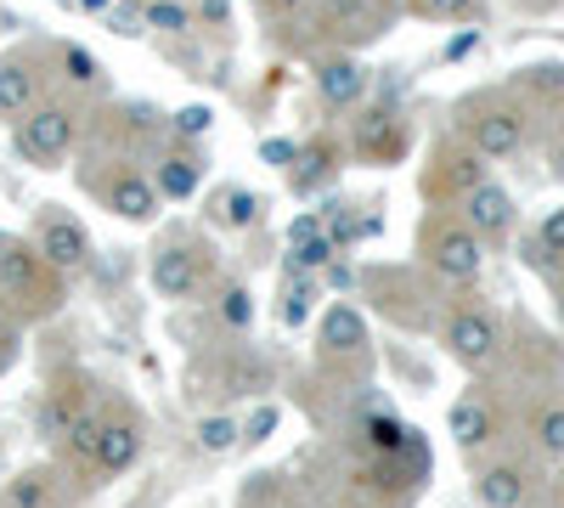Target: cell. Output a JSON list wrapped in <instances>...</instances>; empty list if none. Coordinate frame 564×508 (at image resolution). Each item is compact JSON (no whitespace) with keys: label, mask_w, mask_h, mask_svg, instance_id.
I'll list each match as a JSON object with an SVG mask.
<instances>
[{"label":"cell","mask_w":564,"mask_h":508,"mask_svg":"<svg viewBox=\"0 0 564 508\" xmlns=\"http://www.w3.org/2000/svg\"><path fill=\"white\" fill-rule=\"evenodd\" d=\"M97 435H102V419H97L90 407L79 412V419H74V430L63 435V441H68V452H74V464H79L85 475H90V452H97Z\"/></svg>","instance_id":"4316f807"},{"label":"cell","mask_w":564,"mask_h":508,"mask_svg":"<svg viewBox=\"0 0 564 508\" xmlns=\"http://www.w3.org/2000/svg\"><path fill=\"white\" fill-rule=\"evenodd\" d=\"M316 97H322V108H356L361 97H367V68L356 63V57H322L316 63Z\"/></svg>","instance_id":"4fadbf2b"},{"label":"cell","mask_w":564,"mask_h":508,"mask_svg":"<svg viewBox=\"0 0 564 508\" xmlns=\"http://www.w3.org/2000/svg\"><path fill=\"white\" fill-rule=\"evenodd\" d=\"M175 130H181V136H204V130H209V108H181V114H175Z\"/></svg>","instance_id":"836d02e7"},{"label":"cell","mask_w":564,"mask_h":508,"mask_svg":"<svg viewBox=\"0 0 564 508\" xmlns=\"http://www.w3.org/2000/svg\"><path fill=\"white\" fill-rule=\"evenodd\" d=\"M260 159H265L271 170H294V159H300V142H289V136H276V142H260Z\"/></svg>","instance_id":"1f68e13d"},{"label":"cell","mask_w":564,"mask_h":508,"mask_svg":"<svg viewBox=\"0 0 564 508\" xmlns=\"http://www.w3.org/2000/svg\"><path fill=\"white\" fill-rule=\"evenodd\" d=\"M40 74L29 57H0V119H23L34 108Z\"/></svg>","instance_id":"ac0fdd59"},{"label":"cell","mask_w":564,"mask_h":508,"mask_svg":"<svg viewBox=\"0 0 564 508\" xmlns=\"http://www.w3.org/2000/svg\"><path fill=\"white\" fill-rule=\"evenodd\" d=\"M475 497H480L486 508H525V497H531L525 464H491V469L475 480Z\"/></svg>","instance_id":"e0dca14e"},{"label":"cell","mask_w":564,"mask_h":508,"mask_svg":"<svg viewBox=\"0 0 564 508\" xmlns=\"http://www.w3.org/2000/svg\"><path fill=\"white\" fill-rule=\"evenodd\" d=\"M356 153L367 164H401V153H406V119L395 108H367L356 119Z\"/></svg>","instance_id":"30bf717a"},{"label":"cell","mask_w":564,"mask_h":508,"mask_svg":"<svg viewBox=\"0 0 564 508\" xmlns=\"http://www.w3.org/2000/svg\"><path fill=\"white\" fill-rule=\"evenodd\" d=\"M74 136H79V119H74V108H63V102H34L23 119H18V148H23V159L29 164H63L68 153H74Z\"/></svg>","instance_id":"277c9868"},{"label":"cell","mask_w":564,"mask_h":508,"mask_svg":"<svg viewBox=\"0 0 564 508\" xmlns=\"http://www.w3.org/2000/svg\"><path fill=\"white\" fill-rule=\"evenodd\" d=\"M423 260H430V271L446 277V283H475L480 266H486V244L468 233L457 215H441V220L423 226Z\"/></svg>","instance_id":"3957f363"},{"label":"cell","mask_w":564,"mask_h":508,"mask_svg":"<svg viewBox=\"0 0 564 508\" xmlns=\"http://www.w3.org/2000/svg\"><path fill=\"white\" fill-rule=\"evenodd\" d=\"M159 187H153V175H135V170H124L113 187H108V209L119 215V220H130V226H148L153 215H159Z\"/></svg>","instance_id":"2e32d148"},{"label":"cell","mask_w":564,"mask_h":508,"mask_svg":"<svg viewBox=\"0 0 564 508\" xmlns=\"http://www.w3.org/2000/svg\"><path fill=\"white\" fill-rule=\"evenodd\" d=\"M12 361H18V334H12V328H0V374H7Z\"/></svg>","instance_id":"8d00e7d4"},{"label":"cell","mask_w":564,"mask_h":508,"mask_svg":"<svg viewBox=\"0 0 564 508\" xmlns=\"http://www.w3.org/2000/svg\"><path fill=\"white\" fill-rule=\"evenodd\" d=\"M486 181V159L475 153V148H457V142H446L441 153H435V164L423 170V193L430 198H463V193H475Z\"/></svg>","instance_id":"ba28073f"},{"label":"cell","mask_w":564,"mask_h":508,"mask_svg":"<svg viewBox=\"0 0 564 508\" xmlns=\"http://www.w3.org/2000/svg\"><path fill=\"white\" fill-rule=\"evenodd\" d=\"M0 294L23 311H57L63 305V289H57V271L40 260L34 244L23 238H7L0 244Z\"/></svg>","instance_id":"7a4b0ae2"},{"label":"cell","mask_w":564,"mask_h":508,"mask_svg":"<svg viewBox=\"0 0 564 508\" xmlns=\"http://www.w3.org/2000/svg\"><path fill=\"white\" fill-rule=\"evenodd\" d=\"M193 435H198V446H204V452H231V446L243 441V424L231 419V412H209V419H198V424H193Z\"/></svg>","instance_id":"d4e9b609"},{"label":"cell","mask_w":564,"mask_h":508,"mask_svg":"<svg viewBox=\"0 0 564 508\" xmlns=\"http://www.w3.org/2000/svg\"><path fill=\"white\" fill-rule=\"evenodd\" d=\"M322 356H367V316L356 305H327L322 311V328H316Z\"/></svg>","instance_id":"5bb4252c"},{"label":"cell","mask_w":564,"mask_h":508,"mask_svg":"<svg viewBox=\"0 0 564 508\" xmlns=\"http://www.w3.org/2000/svg\"><path fill=\"white\" fill-rule=\"evenodd\" d=\"M0 508H63V491H57V475L52 469H18L0 491Z\"/></svg>","instance_id":"ffe728a7"},{"label":"cell","mask_w":564,"mask_h":508,"mask_svg":"<svg viewBox=\"0 0 564 508\" xmlns=\"http://www.w3.org/2000/svg\"><path fill=\"white\" fill-rule=\"evenodd\" d=\"M148 23H153V29H181V23H186V12H181V7H170V0H153V7H148Z\"/></svg>","instance_id":"d6a6232c"},{"label":"cell","mask_w":564,"mask_h":508,"mask_svg":"<svg viewBox=\"0 0 564 508\" xmlns=\"http://www.w3.org/2000/svg\"><path fill=\"white\" fill-rule=\"evenodd\" d=\"M63 68H68L74 85H97L102 79V63L90 57V52H79V45H63Z\"/></svg>","instance_id":"4dcf8cb0"},{"label":"cell","mask_w":564,"mask_h":508,"mask_svg":"<svg viewBox=\"0 0 564 508\" xmlns=\"http://www.w3.org/2000/svg\"><path fill=\"white\" fill-rule=\"evenodd\" d=\"M153 187H159V198L186 204V198H193V193L204 187V159H198V153H170V159H159Z\"/></svg>","instance_id":"d6986e66"},{"label":"cell","mask_w":564,"mask_h":508,"mask_svg":"<svg viewBox=\"0 0 564 508\" xmlns=\"http://www.w3.org/2000/svg\"><path fill=\"white\" fill-rule=\"evenodd\" d=\"M148 7H153V0H148Z\"/></svg>","instance_id":"b9f144b4"},{"label":"cell","mask_w":564,"mask_h":508,"mask_svg":"<svg viewBox=\"0 0 564 508\" xmlns=\"http://www.w3.org/2000/svg\"><path fill=\"white\" fill-rule=\"evenodd\" d=\"M74 7H79V12H108L113 0H74Z\"/></svg>","instance_id":"f35d334b"},{"label":"cell","mask_w":564,"mask_h":508,"mask_svg":"<svg viewBox=\"0 0 564 508\" xmlns=\"http://www.w3.org/2000/svg\"><path fill=\"white\" fill-rule=\"evenodd\" d=\"M558 497H564V491H558Z\"/></svg>","instance_id":"7bdbcfd3"},{"label":"cell","mask_w":564,"mask_h":508,"mask_svg":"<svg viewBox=\"0 0 564 508\" xmlns=\"http://www.w3.org/2000/svg\"><path fill=\"white\" fill-rule=\"evenodd\" d=\"M316 294H322V283L316 277H300V271H289V283H282V305H276V322L282 328H300V322H311V311H316Z\"/></svg>","instance_id":"44dd1931"},{"label":"cell","mask_w":564,"mask_h":508,"mask_svg":"<svg viewBox=\"0 0 564 508\" xmlns=\"http://www.w3.org/2000/svg\"><path fill=\"white\" fill-rule=\"evenodd\" d=\"M220 322H226V328H238V334H243L249 322H254V294L231 283V289L220 294Z\"/></svg>","instance_id":"f546056e"},{"label":"cell","mask_w":564,"mask_h":508,"mask_svg":"<svg viewBox=\"0 0 564 508\" xmlns=\"http://www.w3.org/2000/svg\"><path fill=\"white\" fill-rule=\"evenodd\" d=\"M34 249L52 271H79L90 260V233L68 215V209H40L34 220Z\"/></svg>","instance_id":"8992f818"},{"label":"cell","mask_w":564,"mask_h":508,"mask_svg":"<svg viewBox=\"0 0 564 508\" xmlns=\"http://www.w3.org/2000/svg\"><path fill=\"white\" fill-rule=\"evenodd\" d=\"M271 430H276V407H260V412H254V419L243 424V441H265Z\"/></svg>","instance_id":"e575fe53"},{"label":"cell","mask_w":564,"mask_h":508,"mask_svg":"<svg viewBox=\"0 0 564 508\" xmlns=\"http://www.w3.org/2000/svg\"><path fill=\"white\" fill-rule=\"evenodd\" d=\"M294 193H316L327 175H334V148H311V153H300L294 159Z\"/></svg>","instance_id":"484cf974"},{"label":"cell","mask_w":564,"mask_h":508,"mask_svg":"<svg viewBox=\"0 0 564 508\" xmlns=\"http://www.w3.org/2000/svg\"><path fill=\"white\" fill-rule=\"evenodd\" d=\"M525 136H531V114L520 102H508V97H475V102H463V142L475 148L480 159H513L525 148Z\"/></svg>","instance_id":"6da1fadb"},{"label":"cell","mask_w":564,"mask_h":508,"mask_svg":"<svg viewBox=\"0 0 564 508\" xmlns=\"http://www.w3.org/2000/svg\"><path fill=\"white\" fill-rule=\"evenodd\" d=\"M265 7H276V12H289V7H300V0H265Z\"/></svg>","instance_id":"60d3db41"},{"label":"cell","mask_w":564,"mask_h":508,"mask_svg":"<svg viewBox=\"0 0 564 508\" xmlns=\"http://www.w3.org/2000/svg\"><path fill=\"white\" fill-rule=\"evenodd\" d=\"M204 271H209V255L198 244H164L153 255V289L164 300H193L204 289Z\"/></svg>","instance_id":"9c48e42d"},{"label":"cell","mask_w":564,"mask_h":508,"mask_svg":"<svg viewBox=\"0 0 564 508\" xmlns=\"http://www.w3.org/2000/svg\"><path fill=\"white\" fill-rule=\"evenodd\" d=\"M513 215H520V209H513V193L502 187V181H480L475 193L457 198V220H463L480 244H502V238L513 233Z\"/></svg>","instance_id":"52a82bcc"},{"label":"cell","mask_w":564,"mask_h":508,"mask_svg":"<svg viewBox=\"0 0 564 508\" xmlns=\"http://www.w3.org/2000/svg\"><path fill=\"white\" fill-rule=\"evenodd\" d=\"M531 266H564V204L542 215L536 238H531Z\"/></svg>","instance_id":"603a6c76"},{"label":"cell","mask_w":564,"mask_h":508,"mask_svg":"<svg viewBox=\"0 0 564 508\" xmlns=\"http://www.w3.org/2000/svg\"><path fill=\"white\" fill-rule=\"evenodd\" d=\"M446 430H452V441H457L463 452H480V446H491V435H497V407H491L486 396H457L452 412H446Z\"/></svg>","instance_id":"9a60e30c"},{"label":"cell","mask_w":564,"mask_h":508,"mask_svg":"<svg viewBox=\"0 0 564 508\" xmlns=\"http://www.w3.org/2000/svg\"><path fill=\"white\" fill-rule=\"evenodd\" d=\"M412 18H435V23H457V18H475L480 0H406Z\"/></svg>","instance_id":"83f0119b"},{"label":"cell","mask_w":564,"mask_h":508,"mask_svg":"<svg viewBox=\"0 0 564 508\" xmlns=\"http://www.w3.org/2000/svg\"><path fill=\"white\" fill-rule=\"evenodd\" d=\"M547 175L564 187V136H553V142H547Z\"/></svg>","instance_id":"d590c367"},{"label":"cell","mask_w":564,"mask_h":508,"mask_svg":"<svg viewBox=\"0 0 564 508\" xmlns=\"http://www.w3.org/2000/svg\"><path fill=\"white\" fill-rule=\"evenodd\" d=\"M334 255H339V244L327 238V226H322L316 209L300 215V220L289 226V255H282V266H289V271H300V277H322L327 266H334Z\"/></svg>","instance_id":"7c38bea8"},{"label":"cell","mask_w":564,"mask_h":508,"mask_svg":"<svg viewBox=\"0 0 564 508\" xmlns=\"http://www.w3.org/2000/svg\"><path fill=\"white\" fill-rule=\"evenodd\" d=\"M441 339H446V350L463 361V367H491L497 361V350H502V328H497V316L486 311V305H457L452 316H446V328H441Z\"/></svg>","instance_id":"5b68a950"},{"label":"cell","mask_w":564,"mask_h":508,"mask_svg":"<svg viewBox=\"0 0 564 508\" xmlns=\"http://www.w3.org/2000/svg\"><path fill=\"white\" fill-rule=\"evenodd\" d=\"M254 215H260V198H254L249 187H220V193H215V220L231 226V233L254 226Z\"/></svg>","instance_id":"7402d4cb"},{"label":"cell","mask_w":564,"mask_h":508,"mask_svg":"<svg viewBox=\"0 0 564 508\" xmlns=\"http://www.w3.org/2000/svg\"><path fill=\"white\" fill-rule=\"evenodd\" d=\"M536 446L547 457H564V401H553V407L536 412Z\"/></svg>","instance_id":"f1b7e54d"},{"label":"cell","mask_w":564,"mask_h":508,"mask_svg":"<svg viewBox=\"0 0 564 508\" xmlns=\"http://www.w3.org/2000/svg\"><path fill=\"white\" fill-rule=\"evenodd\" d=\"M108 23H113V34H141V23H148V18H135V12H113Z\"/></svg>","instance_id":"74e56055"},{"label":"cell","mask_w":564,"mask_h":508,"mask_svg":"<svg viewBox=\"0 0 564 508\" xmlns=\"http://www.w3.org/2000/svg\"><path fill=\"white\" fill-rule=\"evenodd\" d=\"M141 457V424L130 419V412H113V419H102V435H97V452H90V475H124L130 464Z\"/></svg>","instance_id":"8fae6325"},{"label":"cell","mask_w":564,"mask_h":508,"mask_svg":"<svg viewBox=\"0 0 564 508\" xmlns=\"http://www.w3.org/2000/svg\"><path fill=\"white\" fill-rule=\"evenodd\" d=\"M79 412H85V407H79V396H74V390H52V396H45V407H40V430L63 441V435L74 430Z\"/></svg>","instance_id":"cb8c5ba5"},{"label":"cell","mask_w":564,"mask_h":508,"mask_svg":"<svg viewBox=\"0 0 564 508\" xmlns=\"http://www.w3.org/2000/svg\"><path fill=\"white\" fill-rule=\"evenodd\" d=\"M553 316H558V328H564V283L553 289Z\"/></svg>","instance_id":"ab89813d"}]
</instances>
